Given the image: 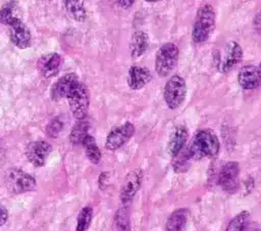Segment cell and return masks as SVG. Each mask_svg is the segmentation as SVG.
<instances>
[{
  "label": "cell",
  "mask_w": 261,
  "mask_h": 231,
  "mask_svg": "<svg viewBox=\"0 0 261 231\" xmlns=\"http://www.w3.org/2000/svg\"><path fill=\"white\" fill-rule=\"evenodd\" d=\"M152 79L151 71L144 66L133 65L128 69L127 84L132 90H141Z\"/></svg>",
  "instance_id": "9a60e30c"
},
{
  "label": "cell",
  "mask_w": 261,
  "mask_h": 231,
  "mask_svg": "<svg viewBox=\"0 0 261 231\" xmlns=\"http://www.w3.org/2000/svg\"><path fill=\"white\" fill-rule=\"evenodd\" d=\"M77 76L74 73H68L60 77L52 86L51 96L53 100L66 98L73 88L79 83Z\"/></svg>",
  "instance_id": "2e32d148"
},
{
  "label": "cell",
  "mask_w": 261,
  "mask_h": 231,
  "mask_svg": "<svg viewBox=\"0 0 261 231\" xmlns=\"http://www.w3.org/2000/svg\"><path fill=\"white\" fill-rule=\"evenodd\" d=\"M93 218V209L90 206H87L83 208V210L80 212V215L77 217V224H76V231H86Z\"/></svg>",
  "instance_id": "484cf974"
},
{
  "label": "cell",
  "mask_w": 261,
  "mask_h": 231,
  "mask_svg": "<svg viewBox=\"0 0 261 231\" xmlns=\"http://www.w3.org/2000/svg\"><path fill=\"white\" fill-rule=\"evenodd\" d=\"M189 137V131L186 126L178 125L171 132L168 143H167V152L172 158H176L182 151L187 140Z\"/></svg>",
  "instance_id": "5bb4252c"
},
{
  "label": "cell",
  "mask_w": 261,
  "mask_h": 231,
  "mask_svg": "<svg viewBox=\"0 0 261 231\" xmlns=\"http://www.w3.org/2000/svg\"><path fill=\"white\" fill-rule=\"evenodd\" d=\"M215 27V12L210 4L201 6L195 17L192 39L196 44H202L206 42Z\"/></svg>",
  "instance_id": "7a4b0ae2"
},
{
  "label": "cell",
  "mask_w": 261,
  "mask_h": 231,
  "mask_svg": "<svg viewBox=\"0 0 261 231\" xmlns=\"http://www.w3.org/2000/svg\"><path fill=\"white\" fill-rule=\"evenodd\" d=\"M117 2L122 8H128L134 4L135 0H117Z\"/></svg>",
  "instance_id": "f1b7e54d"
},
{
  "label": "cell",
  "mask_w": 261,
  "mask_h": 231,
  "mask_svg": "<svg viewBox=\"0 0 261 231\" xmlns=\"http://www.w3.org/2000/svg\"><path fill=\"white\" fill-rule=\"evenodd\" d=\"M67 13L77 21H84L87 17L86 9L81 0H63Z\"/></svg>",
  "instance_id": "7402d4cb"
},
{
  "label": "cell",
  "mask_w": 261,
  "mask_h": 231,
  "mask_svg": "<svg viewBox=\"0 0 261 231\" xmlns=\"http://www.w3.org/2000/svg\"><path fill=\"white\" fill-rule=\"evenodd\" d=\"M179 51L175 44L165 43L156 52L155 71L160 77L167 76L176 66Z\"/></svg>",
  "instance_id": "3957f363"
},
{
  "label": "cell",
  "mask_w": 261,
  "mask_h": 231,
  "mask_svg": "<svg viewBox=\"0 0 261 231\" xmlns=\"http://www.w3.org/2000/svg\"><path fill=\"white\" fill-rule=\"evenodd\" d=\"M9 35L12 43L20 49L28 48L31 44V34L27 25L19 18H16L9 24Z\"/></svg>",
  "instance_id": "4fadbf2b"
},
{
  "label": "cell",
  "mask_w": 261,
  "mask_h": 231,
  "mask_svg": "<svg viewBox=\"0 0 261 231\" xmlns=\"http://www.w3.org/2000/svg\"><path fill=\"white\" fill-rule=\"evenodd\" d=\"M240 165L236 161L227 162L218 173V185L227 193H234L239 189Z\"/></svg>",
  "instance_id": "52a82bcc"
},
{
  "label": "cell",
  "mask_w": 261,
  "mask_h": 231,
  "mask_svg": "<svg viewBox=\"0 0 261 231\" xmlns=\"http://www.w3.org/2000/svg\"><path fill=\"white\" fill-rule=\"evenodd\" d=\"M113 231H132L130 216L127 206L119 208L113 219Z\"/></svg>",
  "instance_id": "ffe728a7"
},
{
  "label": "cell",
  "mask_w": 261,
  "mask_h": 231,
  "mask_svg": "<svg viewBox=\"0 0 261 231\" xmlns=\"http://www.w3.org/2000/svg\"><path fill=\"white\" fill-rule=\"evenodd\" d=\"M66 98L72 115L77 120L86 118L89 108V94L85 84L79 82Z\"/></svg>",
  "instance_id": "5b68a950"
},
{
  "label": "cell",
  "mask_w": 261,
  "mask_h": 231,
  "mask_svg": "<svg viewBox=\"0 0 261 231\" xmlns=\"http://www.w3.org/2000/svg\"><path fill=\"white\" fill-rule=\"evenodd\" d=\"M149 47V36L143 31H137L132 35L129 50L132 57L142 56Z\"/></svg>",
  "instance_id": "d6986e66"
},
{
  "label": "cell",
  "mask_w": 261,
  "mask_h": 231,
  "mask_svg": "<svg viewBox=\"0 0 261 231\" xmlns=\"http://www.w3.org/2000/svg\"><path fill=\"white\" fill-rule=\"evenodd\" d=\"M220 150V142L214 131L211 129H200L198 130L188 150L187 153L191 159L200 160L203 158H213Z\"/></svg>",
  "instance_id": "6da1fadb"
},
{
  "label": "cell",
  "mask_w": 261,
  "mask_h": 231,
  "mask_svg": "<svg viewBox=\"0 0 261 231\" xmlns=\"http://www.w3.org/2000/svg\"><path fill=\"white\" fill-rule=\"evenodd\" d=\"M5 182L7 188L14 193L25 192L36 188V179L19 169H10L6 173Z\"/></svg>",
  "instance_id": "8992f818"
},
{
  "label": "cell",
  "mask_w": 261,
  "mask_h": 231,
  "mask_svg": "<svg viewBox=\"0 0 261 231\" xmlns=\"http://www.w3.org/2000/svg\"><path fill=\"white\" fill-rule=\"evenodd\" d=\"M62 127H63V123L60 119L58 118H55L53 119L48 125H47V128H46V133L48 136L50 137H56L59 135V133L61 132L62 130Z\"/></svg>",
  "instance_id": "4316f807"
},
{
  "label": "cell",
  "mask_w": 261,
  "mask_h": 231,
  "mask_svg": "<svg viewBox=\"0 0 261 231\" xmlns=\"http://www.w3.org/2000/svg\"><path fill=\"white\" fill-rule=\"evenodd\" d=\"M135 131L136 128L132 122H125L113 128L106 137L105 148L109 151H116L120 149L132 138Z\"/></svg>",
  "instance_id": "ba28073f"
},
{
  "label": "cell",
  "mask_w": 261,
  "mask_h": 231,
  "mask_svg": "<svg viewBox=\"0 0 261 231\" xmlns=\"http://www.w3.org/2000/svg\"><path fill=\"white\" fill-rule=\"evenodd\" d=\"M249 217L250 213L248 211H242L237 214L227 224L225 231H245Z\"/></svg>",
  "instance_id": "d4e9b609"
},
{
  "label": "cell",
  "mask_w": 261,
  "mask_h": 231,
  "mask_svg": "<svg viewBox=\"0 0 261 231\" xmlns=\"http://www.w3.org/2000/svg\"><path fill=\"white\" fill-rule=\"evenodd\" d=\"M189 217V210L187 208H179L174 210L166 220L165 231H185Z\"/></svg>",
  "instance_id": "ac0fdd59"
},
{
  "label": "cell",
  "mask_w": 261,
  "mask_h": 231,
  "mask_svg": "<svg viewBox=\"0 0 261 231\" xmlns=\"http://www.w3.org/2000/svg\"><path fill=\"white\" fill-rule=\"evenodd\" d=\"M187 96V83L186 80L177 74H174L168 78L165 82L163 90V98L166 106L175 110L185 102Z\"/></svg>",
  "instance_id": "277c9868"
},
{
  "label": "cell",
  "mask_w": 261,
  "mask_h": 231,
  "mask_svg": "<svg viewBox=\"0 0 261 231\" xmlns=\"http://www.w3.org/2000/svg\"><path fill=\"white\" fill-rule=\"evenodd\" d=\"M88 129H89V122L86 120V118L80 119L70 131V134H69L70 142L72 145L82 143L84 138L88 135Z\"/></svg>",
  "instance_id": "603a6c76"
},
{
  "label": "cell",
  "mask_w": 261,
  "mask_h": 231,
  "mask_svg": "<svg viewBox=\"0 0 261 231\" xmlns=\"http://www.w3.org/2000/svg\"><path fill=\"white\" fill-rule=\"evenodd\" d=\"M62 59L57 53H52L43 56L38 62V68L43 76L49 78L57 74L61 67Z\"/></svg>",
  "instance_id": "e0dca14e"
},
{
  "label": "cell",
  "mask_w": 261,
  "mask_h": 231,
  "mask_svg": "<svg viewBox=\"0 0 261 231\" xmlns=\"http://www.w3.org/2000/svg\"><path fill=\"white\" fill-rule=\"evenodd\" d=\"M17 10V2L14 0H10L6 4L2 6L0 9V21L4 24L9 25L13 20H15L17 15L15 14V11Z\"/></svg>",
  "instance_id": "cb8c5ba5"
},
{
  "label": "cell",
  "mask_w": 261,
  "mask_h": 231,
  "mask_svg": "<svg viewBox=\"0 0 261 231\" xmlns=\"http://www.w3.org/2000/svg\"><path fill=\"white\" fill-rule=\"evenodd\" d=\"M238 82L244 90H254L261 84V69L254 65H246L238 73Z\"/></svg>",
  "instance_id": "7c38bea8"
},
{
  "label": "cell",
  "mask_w": 261,
  "mask_h": 231,
  "mask_svg": "<svg viewBox=\"0 0 261 231\" xmlns=\"http://www.w3.org/2000/svg\"><path fill=\"white\" fill-rule=\"evenodd\" d=\"M7 218H8V212L6 208H4L3 206H0V226L5 224V222L7 221Z\"/></svg>",
  "instance_id": "83f0119b"
},
{
  "label": "cell",
  "mask_w": 261,
  "mask_h": 231,
  "mask_svg": "<svg viewBox=\"0 0 261 231\" xmlns=\"http://www.w3.org/2000/svg\"><path fill=\"white\" fill-rule=\"evenodd\" d=\"M243 57V49L242 47L234 41H230L226 44L224 54L220 57V61L218 63V69L220 72H228L231 68H233Z\"/></svg>",
  "instance_id": "30bf717a"
},
{
  "label": "cell",
  "mask_w": 261,
  "mask_h": 231,
  "mask_svg": "<svg viewBox=\"0 0 261 231\" xmlns=\"http://www.w3.org/2000/svg\"><path fill=\"white\" fill-rule=\"evenodd\" d=\"M147 2H158V1H160V0H146Z\"/></svg>",
  "instance_id": "f546056e"
},
{
  "label": "cell",
  "mask_w": 261,
  "mask_h": 231,
  "mask_svg": "<svg viewBox=\"0 0 261 231\" xmlns=\"http://www.w3.org/2000/svg\"><path fill=\"white\" fill-rule=\"evenodd\" d=\"M52 147L45 140H37L31 142L25 151L29 161L37 167H41L45 164L46 158L51 153Z\"/></svg>",
  "instance_id": "8fae6325"
},
{
  "label": "cell",
  "mask_w": 261,
  "mask_h": 231,
  "mask_svg": "<svg viewBox=\"0 0 261 231\" xmlns=\"http://www.w3.org/2000/svg\"><path fill=\"white\" fill-rule=\"evenodd\" d=\"M143 171L141 169L132 170L124 178L120 189V200L123 206L130 204L141 188L143 181Z\"/></svg>",
  "instance_id": "9c48e42d"
},
{
  "label": "cell",
  "mask_w": 261,
  "mask_h": 231,
  "mask_svg": "<svg viewBox=\"0 0 261 231\" xmlns=\"http://www.w3.org/2000/svg\"><path fill=\"white\" fill-rule=\"evenodd\" d=\"M82 145L84 146V149H85V152H86V155H87L88 159L93 164H98L101 161L102 155H101V151H100L99 147L96 143L95 138L92 135L88 134L84 138Z\"/></svg>",
  "instance_id": "44dd1931"
}]
</instances>
